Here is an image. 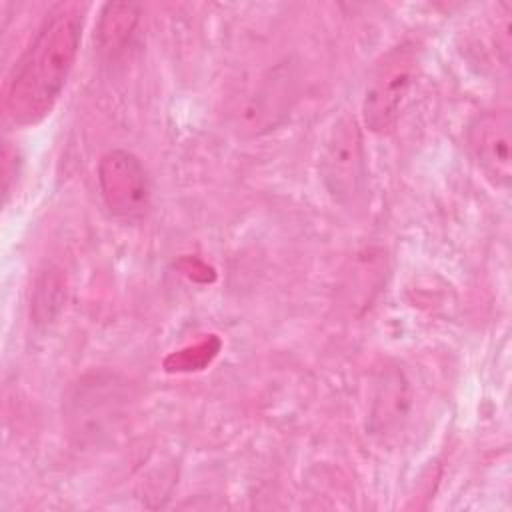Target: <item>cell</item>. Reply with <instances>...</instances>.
I'll return each instance as SVG.
<instances>
[{"label": "cell", "mask_w": 512, "mask_h": 512, "mask_svg": "<svg viewBox=\"0 0 512 512\" xmlns=\"http://www.w3.org/2000/svg\"><path fill=\"white\" fill-rule=\"evenodd\" d=\"M84 6H54L14 64L4 92V112L16 126L42 122L58 102L78 56Z\"/></svg>", "instance_id": "6da1fadb"}, {"label": "cell", "mask_w": 512, "mask_h": 512, "mask_svg": "<svg viewBox=\"0 0 512 512\" xmlns=\"http://www.w3.org/2000/svg\"><path fill=\"white\" fill-rule=\"evenodd\" d=\"M320 174L330 196L348 204L360 196L366 176L362 132L354 116L342 114L330 126L320 150Z\"/></svg>", "instance_id": "7a4b0ae2"}, {"label": "cell", "mask_w": 512, "mask_h": 512, "mask_svg": "<svg viewBox=\"0 0 512 512\" xmlns=\"http://www.w3.org/2000/svg\"><path fill=\"white\" fill-rule=\"evenodd\" d=\"M416 74V52L398 46L384 56L374 70L364 94L362 114L372 132L388 130L400 116Z\"/></svg>", "instance_id": "3957f363"}, {"label": "cell", "mask_w": 512, "mask_h": 512, "mask_svg": "<svg viewBox=\"0 0 512 512\" xmlns=\"http://www.w3.org/2000/svg\"><path fill=\"white\" fill-rule=\"evenodd\" d=\"M98 186L104 204L114 216L140 218L150 208V178L140 162L128 150H112L98 164Z\"/></svg>", "instance_id": "277c9868"}, {"label": "cell", "mask_w": 512, "mask_h": 512, "mask_svg": "<svg viewBox=\"0 0 512 512\" xmlns=\"http://www.w3.org/2000/svg\"><path fill=\"white\" fill-rule=\"evenodd\" d=\"M468 150L480 172L496 186L508 188L512 178V116L488 110L472 120L466 134Z\"/></svg>", "instance_id": "5b68a950"}, {"label": "cell", "mask_w": 512, "mask_h": 512, "mask_svg": "<svg viewBox=\"0 0 512 512\" xmlns=\"http://www.w3.org/2000/svg\"><path fill=\"white\" fill-rule=\"evenodd\" d=\"M138 20V6L134 4H108L98 24V42L106 52L118 50L130 36Z\"/></svg>", "instance_id": "8992f818"}, {"label": "cell", "mask_w": 512, "mask_h": 512, "mask_svg": "<svg viewBox=\"0 0 512 512\" xmlns=\"http://www.w3.org/2000/svg\"><path fill=\"white\" fill-rule=\"evenodd\" d=\"M62 302V282L54 274H46L36 286L34 298V316L38 320H52L54 312L60 308Z\"/></svg>", "instance_id": "52a82bcc"}]
</instances>
